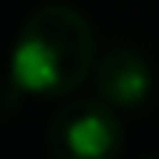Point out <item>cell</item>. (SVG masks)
Here are the masks:
<instances>
[{
  "label": "cell",
  "mask_w": 159,
  "mask_h": 159,
  "mask_svg": "<svg viewBox=\"0 0 159 159\" xmlns=\"http://www.w3.org/2000/svg\"><path fill=\"white\" fill-rule=\"evenodd\" d=\"M96 71V32L67 4H43L25 18L11 50V81L29 96H67Z\"/></svg>",
  "instance_id": "cell-1"
},
{
  "label": "cell",
  "mask_w": 159,
  "mask_h": 159,
  "mask_svg": "<svg viewBox=\"0 0 159 159\" xmlns=\"http://www.w3.org/2000/svg\"><path fill=\"white\" fill-rule=\"evenodd\" d=\"M124 148V127L106 99L64 102L50 124V152L67 159H113Z\"/></svg>",
  "instance_id": "cell-2"
},
{
  "label": "cell",
  "mask_w": 159,
  "mask_h": 159,
  "mask_svg": "<svg viewBox=\"0 0 159 159\" xmlns=\"http://www.w3.org/2000/svg\"><path fill=\"white\" fill-rule=\"evenodd\" d=\"M92 85H96V96L106 99L113 110H138V106L148 102V96H152L156 74H152L148 60L138 50H131V46H113L106 57L96 60Z\"/></svg>",
  "instance_id": "cell-3"
}]
</instances>
